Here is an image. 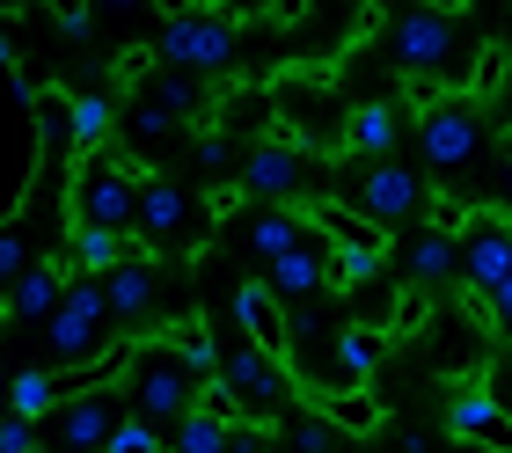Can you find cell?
Listing matches in <instances>:
<instances>
[{"label": "cell", "instance_id": "1", "mask_svg": "<svg viewBox=\"0 0 512 453\" xmlns=\"http://www.w3.org/2000/svg\"><path fill=\"white\" fill-rule=\"evenodd\" d=\"M139 190H147V169H139V161L88 154V161H74V176H66V220L132 242L139 234Z\"/></svg>", "mask_w": 512, "mask_h": 453}, {"label": "cell", "instance_id": "2", "mask_svg": "<svg viewBox=\"0 0 512 453\" xmlns=\"http://www.w3.org/2000/svg\"><path fill=\"white\" fill-rule=\"evenodd\" d=\"M461 15H469V8H403L388 22V52L417 81L425 103H439L447 81H469V74H461Z\"/></svg>", "mask_w": 512, "mask_h": 453}, {"label": "cell", "instance_id": "3", "mask_svg": "<svg viewBox=\"0 0 512 453\" xmlns=\"http://www.w3.org/2000/svg\"><path fill=\"white\" fill-rule=\"evenodd\" d=\"M213 190H191V183H176V176H161L147 169V190H139V234L132 242L154 256H198L205 249V234H213Z\"/></svg>", "mask_w": 512, "mask_h": 453}, {"label": "cell", "instance_id": "4", "mask_svg": "<svg viewBox=\"0 0 512 453\" xmlns=\"http://www.w3.org/2000/svg\"><path fill=\"white\" fill-rule=\"evenodd\" d=\"M198 395H205V380L176 359L169 344H132V366H125V410L139 424H183V417H198Z\"/></svg>", "mask_w": 512, "mask_h": 453}, {"label": "cell", "instance_id": "5", "mask_svg": "<svg viewBox=\"0 0 512 453\" xmlns=\"http://www.w3.org/2000/svg\"><path fill=\"white\" fill-rule=\"evenodd\" d=\"M110 293H103V278H74L66 285V307L52 322H44V351H52V373H74V366H96L110 359Z\"/></svg>", "mask_w": 512, "mask_h": 453}, {"label": "cell", "instance_id": "6", "mask_svg": "<svg viewBox=\"0 0 512 453\" xmlns=\"http://www.w3.org/2000/svg\"><path fill=\"white\" fill-rule=\"evenodd\" d=\"M344 198H352V212H366V220H374V227H425L432 220V198H439V190L425 183V176H417V169H403V161H366V169L352 176V183H344Z\"/></svg>", "mask_w": 512, "mask_h": 453}, {"label": "cell", "instance_id": "7", "mask_svg": "<svg viewBox=\"0 0 512 453\" xmlns=\"http://www.w3.org/2000/svg\"><path fill=\"white\" fill-rule=\"evenodd\" d=\"M220 380H227V395L242 402V424H286V402H293V366L286 359H271V351H256L249 337H235L220 351Z\"/></svg>", "mask_w": 512, "mask_h": 453}, {"label": "cell", "instance_id": "8", "mask_svg": "<svg viewBox=\"0 0 512 453\" xmlns=\"http://www.w3.org/2000/svg\"><path fill=\"white\" fill-rule=\"evenodd\" d=\"M161 66H176V74H220L227 59H235V15L227 8H176L161 22Z\"/></svg>", "mask_w": 512, "mask_h": 453}, {"label": "cell", "instance_id": "9", "mask_svg": "<svg viewBox=\"0 0 512 453\" xmlns=\"http://www.w3.org/2000/svg\"><path fill=\"white\" fill-rule=\"evenodd\" d=\"M417 147H425V169L439 183H454L483 154V117H476V103H469V95H439V103H425V117H417Z\"/></svg>", "mask_w": 512, "mask_h": 453}, {"label": "cell", "instance_id": "10", "mask_svg": "<svg viewBox=\"0 0 512 453\" xmlns=\"http://www.w3.org/2000/svg\"><path fill=\"white\" fill-rule=\"evenodd\" d=\"M125 417L118 410V395L96 388V395H74V402H59L52 424H44V453H110V439L125 432Z\"/></svg>", "mask_w": 512, "mask_h": 453}, {"label": "cell", "instance_id": "11", "mask_svg": "<svg viewBox=\"0 0 512 453\" xmlns=\"http://www.w3.org/2000/svg\"><path fill=\"white\" fill-rule=\"evenodd\" d=\"M461 278H469V293L512 285V212L476 205V220L461 227Z\"/></svg>", "mask_w": 512, "mask_h": 453}, {"label": "cell", "instance_id": "12", "mask_svg": "<svg viewBox=\"0 0 512 453\" xmlns=\"http://www.w3.org/2000/svg\"><path fill=\"white\" fill-rule=\"evenodd\" d=\"M235 329H242L256 351H271V359H286V366H293V307L278 300L264 278H249L242 293H235Z\"/></svg>", "mask_w": 512, "mask_h": 453}, {"label": "cell", "instance_id": "13", "mask_svg": "<svg viewBox=\"0 0 512 453\" xmlns=\"http://www.w3.org/2000/svg\"><path fill=\"white\" fill-rule=\"evenodd\" d=\"M447 432L461 439V446H476V453H512V410L491 395V388H461L454 395V410H447Z\"/></svg>", "mask_w": 512, "mask_h": 453}, {"label": "cell", "instance_id": "14", "mask_svg": "<svg viewBox=\"0 0 512 453\" xmlns=\"http://www.w3.org/2000/svg\"><path fill=\"white\" fill-rule=\"evenodd\" d=\"M300 176H308V154L293 147V139H264L249 161H242V198H256V205H286L293 190H300Z\"/></svg>", "mask_w": 512, "mask_h": 453}, {"label": "cell", "instance_id": "15", "mask_svg": "<svg viewBox=\"0 0 512 453\" xmlns=\"http://www.w3.org/2000/svg\"><path fill=\"white\" fill-rule=\"evenodd\" d=\"M264 285H271V293L286 300V307H315L322 293H330V249H322V234L308 227V242L278 256V264L264 271Z\"/></svg>", "mask_w": 512, "mask_h": 453}, {"label": "cell", "instance_id": "16", "mask_svg": "<svg viewBox=\"0 0 512 453\" xmlns=\"http://www.w3.org/2000/svg\"><path fill=\"white\" fill-rule=\"evenodd\" d=\"M395 264H403L410 285H447V278H461V234H439L425 220V227H410L403 242H395Z\"/></svg>", "mask_w": 512, "mask_h": 453}, {"label": "cell", "instance_id": "17", "mask_svg": "<svg viewBox=\"0 0 512 453\" xmlns=\"http://www.w3.org/2000/svg\"><path fill=\"white\" fill-rule=\"evenodd\" d=\"M139 110H161L169 125H198V117L213 110V95L198 88V74H176V66H154V74L139 81Z\"/></svg>", "mask_w": 512, "mask_h": 453}, {"label": "cell", "instance_id": "18", "mask_svg": "<svg viewBox=\"0 0 512 453\" xmlns=\"http://www.w3.org/2000/svg\"><path fill=\"white\" fill-rule=\"evenodd\" d=\"M300 242H308V212H293V205H256L249 227H242V249H249L264 271H271L286 249H300Z\"/></svg>", "mask_w": 512, "mask_h": 453}, {"label": "cell", "instance_id": "19", "mask_svg": "<svg viewBox=\"0 0 512 453\" xmlns=\"http://www.w3.org/2000/svg\"><path fill=\"white\" fill-rule=\"evenodd\" d=\"M374 366H381V337H374V329H359V322H337V337H330V395L366 388Z\"/></svg>", "mask_w": 512, "mask_h": 453}, {"label": "cell", "instance_id": "20", "mask_svg": "<svg viewBox=\"0 0 512 453\" xmlns=\"http://www.w3.org/2000/svg\"><path fill=\"white\" fill-rule=\"evenodd\" d=\"M103 293H110V315L118 322H147L154 300H161V264L154 256H125V264L103 278Z\"/></svg>", "mask_w": 512, "mask_h": 453}, {"label": "cell", "instance_id": "21", "mask_svg": "<svg viewBox=\"0 0 512 453\" xmlns=\"http://www.w3.org/2000/svg\"><path fill=\"white\" fill-rule=\"evenodd\" d=\"M66 285H74L66 264H59V256H44V264L8 293V322H52L59 307H66Z\"/></svg>", "mask_w": 512, "mask_h": 453}, {"label": "cell", "instance_id": "22", "mask_svg": "<svg viewBox=\"0 0 512 453\" xmlns=\"http://www.w3.org/2000/svg\"><path fill=\"white\" fill-rule=\"evenodd\" d=\"M30 110H37V169H52V161L74 147V95L37 88V95H30Z\"/></svg>", "mask_w": 512, "mask_h": 453}, {"label": "cell", "instance_id": "23", "mask_svg": "<svg viewBox=\"0 0 512 453\" xmlns=\"http://www.w3.org/2000/svg\"><path fill=\"white\" fill-rule=\"evenodd\" d=\"M395 139H403V110H395V103H359V110H352V154L388 161Z\"/></svg>", "mask_w": 512, "mask_h": 453}, {"label": "cell", "instance_id": "24", "mask_svg": "<svg viewBox=\"0 0 512 453\" xmlns=\"http://www.w3.org/2000/svg\"><path fill=\"white\" fill-rule=\"evenodd\" d=\"M161 344H169L198 380H220V351H213V329H205V315H176L169 329H161Z\"/></svg>", "mask_w": 512, "mask_h": 453}, {"label": "cell", "instance_id": "25", "mask_svg": "<svg viewBox=\"0 0 512 453\" xmlns=\"http://www.w3.org/2000/svg\"><path fill=\"white\" fill-rule=\"evenodd\" d=\"M8 402H15V417L52 424V410H59V380H52V366H22L15 388H8Z\"/></svg>", "mask_w": 512, "mask_h": 453}, {"label": "cell", "instance_id": "26", "mask_svg": "<svg viewBox=\"0 0 512 453\" xmlns=\"http://www.w3.org/2000/svg\"><path fill=\"white\" fill-rule=\"evenodd\" d=\"M322 417H330L337 432H352V439L381 432V402H374V388H352V395H322Z\"/></svg>", "mask_w": 512, "mask_h": 453}, {"label": "cell", "instance_id": "27", "mask_svg": "<svg viewBox=\"0 0 512 453\" xmlns=\"http://www.w3.org/2000/svg\"><path fill=\"white\" fill-rule=\"evenodd\" d=\"M74 264H81V278H110L125 264V242L118 234H96V227H74Z\"/></svg>", "mask_w": 512, "mask_h": 453}, {"label": "cell", "instance_id": "28", "mask_svg": "<svg viewBox=\"0 0 512 453\" xmlns=\"http://www.w3.org/2000/svg\"><path fill=\"white\" fill-rule=\"evenodd\" d=\"M505 81H512V52H505V44H483L476 66H469V81H461V95H469V103H491Z\"/></svg>", "mask_w": 512, "mask_h": 453}, {"label": "cell", "instance_id": "29", "mask_svg": "<svg viewBox=\"0 0 512 453\" xmlns=\"http://www.w3.org/2000/svg\"><path fill=\"white\" fill-rule=\"evenodd\" d=\"M74 147L88 154H110V103L103 95H74Z\"/></svg>", "mask_w": 512, "mask_h": 453}, {"label": "cell", "instance_id": "30", "mask_svg": "<svg viewBox=\"0 0 512 453\" xmlns=\"http://www.w3.org/2000/svg\"><path fill=\"white\" fill-rule=\"evenodd\" d=\"M227 446H235V424H220V417H183L176 424V453H227Z\"/></svg>", "mask_w": 512, "mask_h": 453}, {"label": "cell", "instance_id": "31", "mask_svg": "<svg viewBox=\"0 0 512 453\" xmlns=\"http://www.w3.org/2000/svg\"><path fill=\"white\" fill-rule=\"evenodd\" d=\"M30 271H37V264H30V242H22V234L8 227V234H0V285L15 293V285L30 278Z\"/></svg>", "mask_w": 512, "mask_h": 453}, {"label": "cell", "instance_id": "32", "mask_svg": "<svg viewBox=\"0 0 512 453\" xmlns=\"http://www.w3.org/2000/svg\"><path fill=\"white\" fill-rule=\"evenodd\" d=\"M110 453H169V439H161L154 424H139V417H125V432L110 439Z\"/></svg>", "mask_w": 512, "mask_h": 453}, {"label": "cell", "instance_id": "33", "mask_svg": "<svg viewBox=\"0 0 512 453\" xmlns=\"http://www.w3.org/2000/svg\"><path fill=\"white\" fill-rule=\"evenodd\" d=\"M227 161H235V139H227V125H205V132H198V169L220 176Z\"/></svg>", "mask_w": 512, "mask_h": 453}, {"label": "cell", "instance_id": "34", "mask_svg": "<svg viewBox=\"0 0 512 453\" xmlns=\"http://www.w3.org/2000/svg\"><path fill=\"white\" fill-rule=\"evenodd\" d=\"M337 446V424L330 417H300L293 424V453H330Z\"/></svg>", "mask_w": 512, "mask_h": 453}, {"label": "cell", "instance_id": "35", "mask_svg": "<svg viewBox=\"0 0 512 453\" xmlns=\"http://www.w3.org/2000/svg\"><path fill=\"white\" fill-rule=\"evenodd\" d=\"M425 322H432V300H425V293H403V315H395V337H417Z\"/></svg>", "mask_w": 512, "mask_h": 453}, {"label": "cell", "instance_id": "36", "mask_svg": "<svg viewBox=\"0 0 512 453\" xmlns=\"http://www.w3.org/2000/svg\"><path fill=\"white\" fill-rule=\"evenodd\" d=\"M483 322H491L498 337H512V285H498V293H483Z\"/></svg>", "mask_w": 512, "mask_h": 453}, {"label": "cell", "instance_id": "37", "mask_svg": "<svg viewBox=\"0 0 512 453\" xmlns=\"http://www.w3.org/2000/svg\"><path fill=\"white\" fill-rule=\"evenodd\" d=\"M227 453H271V432H264V424H235V446H227Z\"/></svg>", "mask_w": 512, "mask_h": 453}, {"label": "cell", "instance_id": "38", "mask_svg": "<svg viewBox=\"0 0 512 453\" xmlns=\"http://www.w3.org/2000/svg\"><path fill=\"white\" fill-rule=\"evenodd\" d=\"M59 30L66 37H88V8H59Z\"/></svg>", "mask_w": 512, "mask_h": 453}, {"label": "cell", "instance_id": "39", "mask_svg": "<svg viewBox=\"0 0 512 453\" xmlns=\"http://www.w3.org/2000/svg\"><path fill=\"white\" fill-rule=\"evenodd\" d=\"M491 395H498V402H505V410H512V359L498 366V380H491Z\"/></svg>", "mask_w": 512, "mask_h": 453}, {"label": "cell", "instance_id": "40", "mask_svg": "<svg viewBox=\"0 0 512 453\" xmlns=\"http://www.w3.org/2000/svg\"><path fill=\"white\" fill-rule=\"evenodd\" d=\"M505 190H512V147H505Z\"/></svg>", "mask_w": 512, "mask_h": 453}]
</instances>
